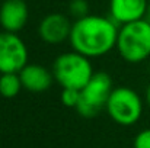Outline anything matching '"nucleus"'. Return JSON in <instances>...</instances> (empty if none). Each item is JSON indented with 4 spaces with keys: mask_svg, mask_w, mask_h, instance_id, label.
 Here are the masks:
<instances>
[{
    "mask_svg": "<svg viewBox=\"0 0 150 148\" xmlns=\"http://www.w3.org/2000/svg\"><path fill=\"white\" fill-rule=\"evenodd\" d=\"M118 32L120 25L112 18L86 15L85 18L76 19L69 41L74 51L88 58H96L117 47Z\"/></svg>",
    "mask_w": 150,
    "mask_h": 148,
    "instance_id": "nucleus-1",
    "label": "nucleus"
},
{
    "mask_svg": "<svg viewBox=\"0 0 150 148\" xmlns=\"http://www.w3.org/2000/svg\"><path fill=\"white\" fill-rule=\"evenodd\" d=\"M93 74L91 58L74 49L60 54L52 64L54 81H57L63 89L82 90Z\"/></svg>",
    "mask_w": 150,
    "mask_h": 148,
    "instance_id": "nucleus-2",
    "label": "nucleus"
},
{
    "mask_svg": "<svg viewBox=\"0 0 150 148\" xmlns=\"http://www.w3.org/2000/svg\"><path fill=\"white\" fill-rule=\"evenodd\" d=\"M115 48L124 61L131 64L150 58V22L140 19L121 25Z\"/></svg>",
    "mask_w": 150,
    "mask_h": 148,
    "instance_id": "nucleus-3",
    "label": "nucleus"
},
{
    "mask_svg": "<svg viewBox=\"0 0 150 148\" xmlns=\"http://www.w3.org/2000/svg\"><path fill=\"white\" fill-rule=\"evenodd\" d=\"M105 109L115 123L130 126L140 121L143 115V100L136 90L121 86L112 89Z\"/></svg>",
    "mask_w": 150,
    "mask_h": 148,
    "instance_id": "nucleus-4",
    "label": "nucleus"
},
{
    "mask_svg": "<svg viewBox=\"0 0 150 148\" xmlns=\"http://www.w3.org/2000/svg\"><path fill=\"white\" fill-rule=\"evenodd\" d=\"M112 89V80L106 73H95L89 83L80 90V100L76 106L79 115L88 119L95 118L106 106Z\"/></svg>",
    "mask_w": 150,
    "mask_h": 148,
    "instance_id": "nucleus-5",
    "label": "nucleus"
},
{
    "mask_svg": "<svg viewBox=\"0 0 150 148\" xmlns=\"http://www.w3.org/2000/svg\"><path fill=\"white\" fill-rule=\"evenodd\" d=\"M28 64V48L13 32H0V74L19 73Z\"/></svg>",
    "mask_w": 150,
    "mask_h": 148,
    "instance_id": "nucleus-6",
    "label": "nucleus"
},
{
    "mask_svg": "<svg viewBox=\"0 0 150 148\" xmlns=\"http://www.w3.org/2000/svg\"><path fill=\"white\" fill-rule=\"evenodd\" d=\"M71 26L73 23L67 16L61 13H50L40 22L38 34L44 42L57 45L70 38Z\"/></svg>",
    "mask_w": 150,
    "mask_h": 148,
    "instance_id": "nucleus-7",
    "label": "nucleus"
},
{
    "mask_svg": "<svg viewBox=\"0 0 150 148\" xmlns=\"http://www.w3.org/2000/svg\"><path fill=\"white\" fill-rule=\"evenodd\" d=\"M29 18L25 0H4L0 6V26L6 32L18 34L26 25Z\"/></svg>",
    "mask_w": 150,
    "mask_h": 148,
    "instance_id": "nucleus-8",
    "label": "nucleus"
},
{
    "mask_svg": "<svg viewBox=\"0 0 150 148\" xmlns=\"http://www.w3.org/2000/svg\"><path fill=\"white\" fill-rule=\"evenodd\" d=\"M149 0H109V18L125 25L146 18Z\"/></svg>",
    "mask_w": 150,
    "mask_h": 148,
    "instance_id": "nucleus-9",
    "label": "nucleus"
},
{
    "mask_svg": "<svg viewBox=\"0 0 150 148\" xmlns=\"http://www.w3.org/2000/svg\"><path fill=\"white\" fill-rule=\"evenodd\" d=\"M19 77L23 89L32 93H42L48 90L54 81L52 71L40 64H26L19 71Z\"/></svg>",
    "mask_w": 150,
    "mask_h": 148,
    "instance_id": "nucleus-10",
    "label": "nucleus"
},
{
    "mask_svg": "<svg viewBox=\"0 0 150 148\" xmlns=\"http://www.w3.org/2000/svg\"><path fill=\"white\" fill-rule=\"evenodd\" d=\"M23 89L19 73H3L0 74V96L6 99L16 97Z\"/></svg>",
    "mask_w": 150,
    "mask_h": 148,
    "instance_id": "nucleus-11",
    "label": "nucleus"
},
{
    "mask_svg": "<svg viewBox=\"0 0 150 148\" xmlns=\"http://www.w3.org/2000/svg\"><path fill=\"white\" fill-rule=\"evenodd\" d=\"M69 12L76 19L85 18L86 15H89V4H88L86 0H70V3H69Z\"/></svg>",
    "mask_w": 150,
    "mask_h": 148,
    "instance_id": "nucleus-12",
    "label": "nucleus"
},
{
    "mask_svg": "<svg viewBox=\"0 0 150 148\" xmlns=\"http://www.w3.org/2000/svg\"><path fill=\"white\" fill-rule=\"evenodd\" d=\"M80 100V90L76 89H63L61 92V102L67 107H76Z\"/></svg>",
    "mask_w": 150,
    "mask_h": 148,
    "instance_id": "nucleus-13",
    "label": "nucleus"
},
{
    "mask_svg": "<svg viewBox=\"0 0 150 148\" xmlns=\"http://www.w3.org/2000/svg\"><path fill=\"white\" fill-rule=\"evenodd\" d=\"M134 148H150V128H146L143 131H140L133 142Z\"/></svg>",
    "mask_w": 150,
    "mask_h": 148,
    "instance_id": "nucleus-14",
    "label": "nucleus"
},
{
    "mask_svg": "<svg viewBox=\"0 0 150 148\" xmlns=\"http://www.w3.org/2000/svg\"><path fill=\"white\" fill-rule=\"evenodd\" d=\"M146 103H147V106L150 107V86L147 87V90H146Z\"/></svg>",
    "mask_w": 150,
    "mask_h": 148,
    "instance_id": "nucleus-15",
    "label": "nucleus"
},
{
    "mask_svg": "<svg viewBox=\"0 0 150 148\" xmlns=\"http://www.w3.org/2000/svg\"><path fill=\"white\" fill-rule=\"evenodd\" d=\"M144 19H147L150 22V0H149V3H147V10H146V18Z\"/></svg>",
    "mask_w": 150,
    "mask_h": 148,
    "instance_id": "nucleus-16",
    "label": "nucleus"
},
{
    "mask_svg": "<svg viewBox=\"0 0 150 148\" xmlns=\"http://www.w3.org/2000/svg\"><path fill=\"white\" fill-rule=\"evenodd\" d=\"M149 71H150V61H149Z\"/></svg>",
    "mask_w": 150,
    "mask_h": 148,
    "instance_id": "nucleus-17",
    "label": "nucleus"
}]
</instances>
